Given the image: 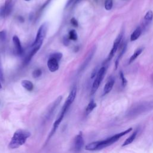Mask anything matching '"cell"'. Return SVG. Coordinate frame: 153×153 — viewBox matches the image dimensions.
<instances>
[{
  "instance_id": "obj_1",
  "label": "cell",
  "mask_w": 153,
  "mask_h": 153,
  "mask_svg": "<svg viewBox=\"0 0 153 153\" xmlns=\"http://www.w3.org/2000/svg\"><path fill=\"white\" fill-rule=\"evenodd\" d=\"M76 87L74 86L72 90H71L65 103L63 104L60 112H59L57 118L56 119V120L54 121L52 129L48 135V137L47 138V142L51 139V137L53 136V134L55 133V132L57 130V128H58L59 124L61 123L62 121L63 120V118L64 117V116L65 115L66 113L67 112L68 109L69 108L70 106L72 105V103L74 102L75 97H76Z\"/></svg>"
},
{
  "instance_id": "obj_2",
  "label": "cell",
  "mask_w": 153,
  "mask_h": 153,
  "mask_svg": "<svg viewBox=\"0 0 153 153\" xmlns=\"http://www.w3.org/2000/svg\"><path fill=\"white\" fill-rule=\"evenodd\" d=\"M131 130H132V128H129L124 131L117 133V134H116L110 137H108L105 140L91 142L85 146V149L88 151H97V150L102 149L113 144L114 143L116 142L117 140H118L120 139V137H121L122 136H124L125 134L128 133Z\"/></svg>"
},
{
  "instance_id": "obj_3",
  "label": "cell",
  "mask_w": 153,
  "mask_h": 153,
  "mask_svg": "<svg viewBox=\"0 0 153 153\" xmlns=\"http://www.w3.org/2000/svg\"><path fill=\"white\" fill-rule=\"evenodd\" d=\"M153 109V102H142L132 105L127 111V118H134L145 112Z\"/></svg>"
},
{
  "instance_id": "obj_4",
  "label": "cell",
  "mask_w": 153,
  "mask_h": 153,
  "mask_svg": "<svg viewBox=\"0 0 153 153\" xmlns=\"http://www.w3.org/2000/svg\"><path fill=\"white\" fill-rule=\"evenodd\" d=\"M30 136L29 131L26 130L19 129L15 131L9 143L8 147L10 149H16L23 145L27 138Z\"/></svg>"
},
{
  "instance_id": "obj_5",
  "label": "cell",
  "mask_w": 153,
  "mask_h": 153,
  "mask_svg": "<svg viewBox=\"0 0 153 153\" xmlns=\"http://www.w3.org/2000/svg\"><path fill=\"white\" fill-rule=\"evenodd\" d=\"M47 27H48V23L47 22H45L42 23L40 27H39L36 38L35 39L34 42L32 44V47H41L43 41L45 37L47 30Z\"/></svg>"
},
{
  "instance_id": "obj_6",
  "label": "cell",
  "mask_w": 153,
  "mask_h": 153,
  "mask_svg": "<svg viewBox=\"0 0 153 153\" xmlns=\"http://www.w3.org/2000/svg\"><path fill=\"white\" fill-rule=\"evenodd\" d=\"M105 72H106V68L105 66H102L101 67L99 71L98 72L95 77V79L93 82L92 84V87H91V94H94L96 91H97V90L98 89L100 83L102 82L105 75Z\"/></svg>"
},
{
  "instance_id": "obj_7",
  "label": "cell",
  "mask_w": 153,
  "mask_h": 153,
  "mask_svg": "<svg viewBox=\"0 0 153 153\" xmlns=\"http://www.w3.org/2000/svg\"><path fill=\"white\" fill-rule=\"evenodd\" d=\"M123 36H124V31L121 30L113 43L112 47V48L108 56V57L106 59V62L110 61L112 59V57L114 56L115 53L117 52V50L118 49V48L121 45V44L122 43Z\"/></svg>"
},
{
  "instance_id": "obj_8",
  "label": "cell",
  "mask_w": 153,
  "mask_h": 153,
  "mask_svg": "<svg viewBox=\"0 0 153 153\" xmlns=\"http://www.w3.org/2000/svg\"><path fill=\"white\" fill-rule=\"evenodd\" d=\"M84 143V141L82 137V133L80 132L75 137L74 139L72 146V151L75 153L79 152L81 151L82 148H83Z\"/></svg>"
},
{
  "instance_id": "obj_9",
  "label": "cell",
  "mask_w": 153,
  "mask_h": 153,
  "mask_svg": "<svg viewBox=\"0 0 153 153\" xmlns=\"http://www.w3.org/2000/svg\"><path fill=\"white\" fill-rule=\"evenodd\" d=\"M13 4L11 0H7L4 5L0 8V17L8 16L12 11Z\"/></svg>"
},
{
  "instance_id": "obj_10",
  "label": "cell",
  "mask_w": 153,
  "mask_h": 153,
  "mask_svg": "<svg viewBox=\"0 0 153 153\" xmlns=\"http://www.w3.org/2000/svg\"><path fill=\"white\" fill-rule=\"evenodd\" d=\"M59 60L54 57L52 54H51L47 61V67L49 71L51 72L57 71L59 69Z\"/></svg>"
},
{
  "instance_id": "obj_11",
  "label": "cell",
  "mask_w": 153,
  "mask_h": 153,
  "mask_svg": "<svg viewBox=\"0 0 153 153\" xmlns=\"http://www.w3.org/2000/svg\"><path fill=\"white\" fill-rule=\"evenodd\" d=\"M62 96H59L56 100L55 101L50 105V108L48 109V110L47 111V114L45 116V119L46 120H49L50 118H51V116L53 115V114H54V111H56V108H57L58 105L60 103L61 101H62Z\"/></svg>"
},
{
  "instance_id": "obj_12",
  "label": "cell",
  "mask_w": 153,
  "mask_h": 153,
  "mask_svg": "<svg viewBox=\"0 0 153 153\" xmlns=\"http://www.w3.org/2000/svg\"><path fill=\"white\" fill-rule=\"evenodd\" d=\"M96 51V47L94 46L92 47V48L90 50V51H89L88 54L87 55L84 61L83 62V63H82V65H81L80 66V68H79V72H81L82 71H84L86 68L87 66H88V65L89 64V63L90 62V61L91 60L94 54V53Z\"/></svg>"
},
{
  "instance_id": "obj_13",
  "label": "cell",
  "mask_w": 153,
  "mask_h": 153,
  "mask_svg": "<svg viewBox=\"0 0 153 153\" xmlns=\"http://www.w3.org/2000/svg\"><path fill=\"white\" fill-rule=\"evenodd\" d=\"M13 42L14 44L16 53L18 56H22L23 54V50L19 37L16 35H14L13 37Z\"/></svg>"
},
{
  "instance_id": "obj_14",
  "label": "cell",
  "mask_w": 153,
  "mask_h": 153,
  "mask_svg": "<svg viewBox=\"0 0 153 153\" xmlns=\"http://www.w3.org/2000/svg\"><path fill=\"white\" fill-rule=\"evenodd\" d=\"M114 84H115V78L113 76L109 77V78L107 81L103 88V96L107 94L112 90Z\"/></svg>"
},
{
  "instance_id": "obj_15",
  "label": "cell",
  "mask_w": 153,
  "mask_h": 153,
  "mask_svg": "<svg viewBox=\"0 0 153 153\" xmlns=\"http://www.w3.org/2000/svg\"><path fill=\"white\" fill-rule=\"evenodd\" d=\"M121 48H120V53L116 59V60L115 62V68L117 69L118 66V63L120 62V59L121 58V57L123 56V55L124 54V53L126 52V48H127V43L126 42H123L121 44Z\"/></svg>"
},
{
  "instance_id": "obj_16",
  "label": "cell",
  "mask_w": 153,
  "mask_h": 153,
  "mask_svg": "<svg viewBox=\"0 0 153 153\" xmlns=\"http://www.w3.org/2000/svg\"><path fill=\"white\" fill-rule=\"evenodd\" d=\"M41 47H33L32 49L30 50V51L28 53V54L26 56L23 63L24 65H27L31 60V59H32V57H33V56L38 52V51L39 50Z\"/></svg>"
},
{
  "instance_id": "obj_17",
  "label": "cell",
  "mask_w": 153,
  "mask_h": 153,
  "mask_svg": "<svg viewBox=\"0 0 153 153\" xmlns=\"http://www.w3.org/2000/svg\"><path fill=\"white\" fill-rule=\"evenodd\" d=\"M142 32V29L140 26H137L135 30L132 32V33L130 35V41H134L136 39H137L141 35Z\"/></svg>"
},
{
  "instance_id": "obj_18",
  "label": "cell",
  "mask_w": 153,
  "mask_h": 153,
  "mask_svg": "<svg viewBox=\"0 0 153 153\" xmlns=\"http://www.w3.org/2000/svg\"><path fill=\"white\" fill-rule=\"evenodd\" d=\"M143 47H140V48H138L137 49H136L135 50V51L134 52V53L131 56V57H130L129 60H128V64H130L132 62H133L142 53V52L143 51Z\"/></svg>"
},
{
  "instance_id": "obj_19",
  "label": "cell",
  "mask_w": 153,
  "mask_h": 153,
  "mask_svg": "<svg viewBox=\"0 0 153 153\" xmlns=\"http://www.w3.org/2000/svg\"><path fill=\"white\" fill-rule=\"evenodd\" d=\"M21 84L23 86V88H25L26 90H27V91H32L33 88V83L30 81L29 80H27V79H23L22 81L21 82Z\"/></svg>"
},
{
  "instance_id": "obj_20",
  "label": "cell",
  "mask_w": 153,
  "mask_h": 153,
  "mask_svg": "<svg viewBox=\"0 0 153 153\" xmlns=\"http://www.w3.org/2000/svg\"><path fill=\"white\" fill-rule=\"evenodd\" d=\"M96 107V103H95L94 100H91L85 108V114L87 115L90 114Z\"/></svg>"
},
{
  "instance_id": "obj_21",
  "label": "cell",
  "mask_w": 153,
  "mask_h": 153,
  "mask_svg": "<svg viewBox=\"0 0 153 153\" xmlns=\"http://www.w3.org/2000/svg\"><path fill=\"white\" fill-rule=\"evenodd\" d=\"M137 130H136L135 131H134L130 137H128L124 142V143H123L122 145V146H126V145H128L129 144H130L134 140V139L136 138V136L137 135Z\"/></svg>"
},
{
  "instance_id": "obj_22",
  "label": "cell",
  "mask_w": 153,
  "mask_h": 153,
  "mask_svg": "<svg viewBox=\"0 0 153 153\" xmlns=\"http://www.w3.org/2000/svg\"><path fill=\"white\" fill-rule=\"evenodd\" d=\"M153 19V11L151 10H148L145 16H144V21L145 22V25H148L150 23Z\"/></svg>"
},
{
  "instance_id": "obj_23",
  "label": "cell",
  "mask_w": 153,
  "mask_h": 153,
  "mask_svg": "<svg viewBox=\"0 0 153 153\" xmlns=\"http://www.w3.org/2000/svg\"><path fill=\"white\" fill-rule=\"evenodd\" d=\"M68 38L69 39V40H72V41H76L78 39V35L76 32L72 29L69 32V35H68Z\"/></svg>"
},
{
  "instance_id": "obj_24",
  "label": "cell",
  "mask_w": 153,
  "mask_h": 153,
  "mask_svg": "<svg viewBox=\"0 0 153 153\" xmlns=\"http://www.w3.org/2000/svg\"><path fill=\"white\" fill-rule=\"evenodd\" d=\"M104 6H105V8L106 10L108 11L111 10L113 6V0H105Z\"/></svg>"
},
{
  "instance_id": "obj_25",
  "label": "cell",
  "mask_w": 153,
  "mask_h": 153,
  "mask_svg": "<svg viewBox=\"0 0 153 153\" xmlns=\"http://www.w3.org/2000/svg\"><path fill=\"white\" fill-rule=\"evenodd\" d=\"M119 74H120V77L121 78V84H122V86L123 87H126V85H127V81L126 78V77L124 76V75L123 74V72L120 71V72H119Z\"/></svg>"
},
{
  "instance_id": "obj_26",
  "label": "cell",
  "mask_w": 153,
  "mask_h": 153,
  "mask_svg": "<svg viewBox=\"0 0 153 153\" xmlns=\"http://www.w3.org/2000/svg\"><path fill=\"white\" fill-rule=\"evenodd\" d=\"M42 74V71L41 69H36L32 72V76L34 78H39Z\"/></svg>"
},
{
  "instance_id": "obj_27",
  "label": "cell",
  "mask_w": 153,
  "mask_h": 153,
  "mask_svg": "<svg viewBox=\"0 0 153 153\" xmlns=\"http://www.w3.org/2000/svg\"><path fill=\"white\" fill-rule=\"evenodd\" d=\"M0 81H4V72H3V69H2V63H1V58H0Z\"/></svg>"
},
{
  "instance_id": "obj_28",
  "label": "cell",
  "mask_w": 153,
  "mask_h": 153,
  "mask_svg": "<svg viewBox=\"0 0 153 153\" xmlns=\"http://www.w3.org/2000/svg\"><path fill=\"white\" fill-rule=\"evenodd\" d=\"M6 32L4 30H1L0 31V41H4L6 39Z\"/></svg>"
},
{
  "instance_id": "obj_29",
  "label": "cell",
  "mask_w": 153,
  "mask_h": 153,
  "mask_svg": "<svg viewBox=\"0 0 153 153\" xmlns=\"http://www.w3.org/2000/svg\"><path fill=\"white\" fill-rule=\"evenodd\" d=\"M52 55H53L54 57H56L57 60H59V61L60 60V59H61L62 57V53H55L52 54Z\"/></svg>"
},
{
  "instance_id": "obj_30",
  "label": "cell",
  "mask_w": 153,
  "mask_h": 153,
  "mask_svg": "<svg viewBox=\"0 0 153 153\" xmlns=\"http://www.w3.org/2000/svg\"><path fill=\"white\" fill-rule=\"evenodd\" d=\"M71 23L75 27H77L78 26V21L76 20V19H75L74 17H72L71 19Z\"/></svg>"
},
{
  "instance_id": "obj_31",
  "label": "cell",
  "mask_w": 153,
  "mask_h": 153,
  "mask_svg": "<svg viewBox=\"0 0 153 153\" xmlns=\"http://www.w3.org/2000/svg\"><path fill=\"white\" fill-rule=\"evenodd\" d=\"M98 69H97V67H96V68H95L94 69H93V72H92V73H91V78H94V77H96V75H97V72H98Z\"/></svg>"
},
{
  "instance_id": "obj_32",
  "label": "cell",
  "mask_w": 153,
  "mask_h": 153,
  "mask_svg": "<svg viewBox=\"0 0 153 153\" xmlns=\"http://www.w3.org/2000/svg\"><path fill=\"white\" fill-rule=\"evenodd\" d=\"M74 1H75V0H68V1H67V2H66V5H65V7L67 8V7H68V6H69Z\"/></svg>"
},
{
  "instance_id": "obj_33",
  "label": "cell",
  "mask_w": 153,
  "mask_h": 153,
  "mask_svg": "<svg viewBox=\"0 0 153 153\" xmlns=\"http://www.w3.org/2000/svg\"><path fill=\"white\" fill-rule=\"evenodd\" d=\"M69 38L68 37V38H66V37H65V38H64V41H63V42H64V44L65 45H67L68 44H69Z\"/></svg>"
},
{
  "instance_id": "obj_34",
  "label": "cell",
  "mask_w": 153,
  "mask_h": 153,
  "mask_svg": "<svg viewBox=\"0 0 153 153\" xmlns=\"http://www.w3.org/2000/svg\"><path fill=\"white\" fill-rule=\"evenodd\" d=\"M18 20H19V21L20 22H23L25 21L23 17H22V16H19V17H18Z\"/></svg>"
},
{
  "instance_id": "obj_35",
  "label": "cell",
  "mask_w": 153,
  "mask_h": 153,
  "mask_svg": "<svg viewBox=\"0 0 153 153\" xmlns=\"http://www.w3.org/2000/svg\"><path fill=\"white\" fill-rule=\"evenodd\" d=\"M1 88H2V85H1V84L0 82V89H1Z\"/></svg>"
},
{
  "instance_id": "obj_36",
  "label": "cell",
  "mask_w": 153,
  "mask_h": 153,
  "mask_svg": "<svg viewBox=\"0 0 153 153\" xmlns=\"http://www.w3.org/2000/svg\"><path fill=\"white\" fill-rule=\"evenodd\" d=\"M25 1H30V0H25Z\"/></svg>"
},
{
  "instance_id": "obj_37",
  "label": "cell",
  "mask_w": 153,
  "mask_h": 153,
  "mask_svg": "<svg viewBox=\"0 0 153 153\" xmlns=\"http://www.w3.org/2000/svg\"><path fill=\"white\" fill-rule=\"evenodd\" d=\"M78 1H79V0H78Z\"/></svg>"
}]
</instances>
